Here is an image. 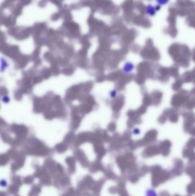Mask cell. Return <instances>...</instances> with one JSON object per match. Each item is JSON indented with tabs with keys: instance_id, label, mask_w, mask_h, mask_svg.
<instances>
[{
	"instance_id": "2",
	"label": "cell",
	"mask_w": 195,
	"mask_h": 196,
	"mask_svg": "<svg viewBox=\"0 0 195 196\" xmlns=\"http://www.w3.org/2000/svg\"><path fill=\"white\" fill-rule=\"evenodd\" d=\"M155 1L156 2L157 5L162 6L169 4V2H170V0H155Z\"/></svg>"
},
{
	"instance_id": "1",
	"label": "cell",
	"mask_w": 195,
	"mask_h": 196,
	"mask_svg": "<svg viewBox=\"0 0 195 196\" xmlns=\"http://www.w3.org/2000/svg\"><path fill=\"white\" fill-rule=\"evenodd\" d=\"M156 7L152 4H148L145 8V14L149 17H153L156 15Z\"/></svg>"
}]
</instances>
